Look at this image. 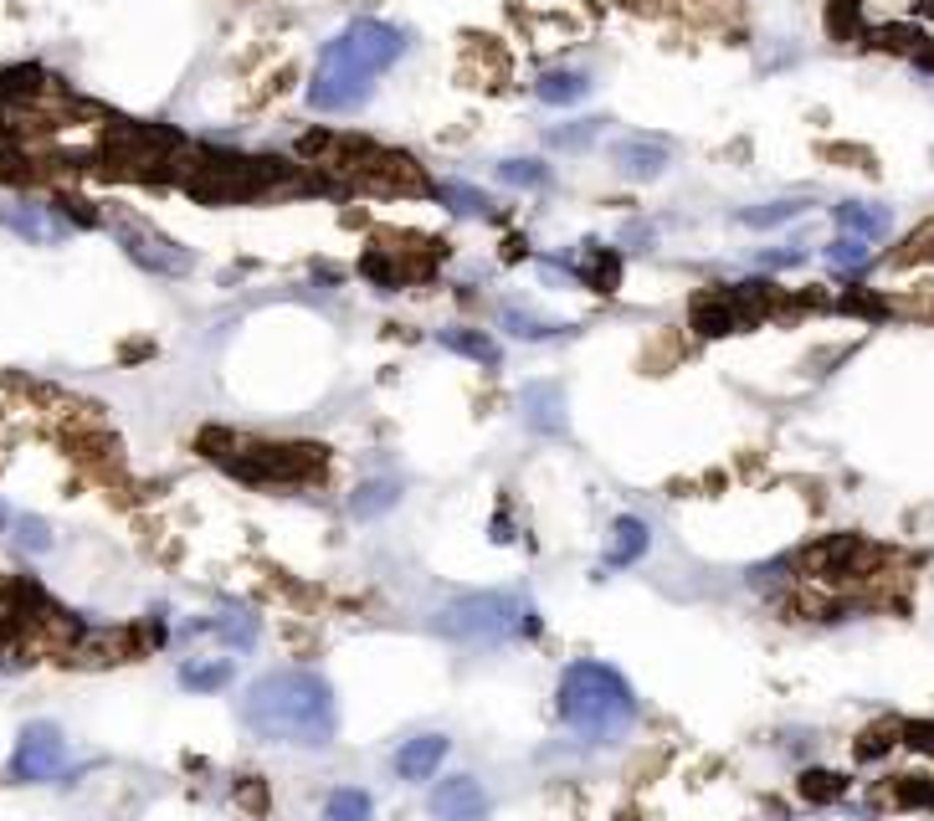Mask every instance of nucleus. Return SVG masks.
I'll use <instances>...</instances> for the list:
<instances>
[{
  "instance_id": "1",
  "label": "nucleus",
  "mask_w": 934,
  "mask_h": 821,
  "mask_svg": "<svg viewBox=\"0 0 934 821\" xmlns=\"http://www.w3.org/2000/svg\"><path fill=\"white\" fill-rule=\"evenodd\" d=\"M241 724L268 744L324 750V744H334V729H339V704H334L329 678H318L314 667H278L247 688Z\"/></svg>"
},
{
  "instance_id": "2",
  "label": "nucleus",
  "mask_w": 934,
  "mask_h": 821,
  "mask_svg": "<svg viewBox=\"0 0 934 821\" xmlns=\"http://www.w3.org/2000/svg\"><path fill=\"white\" fill-rule=\"evenodd\" d=\"M401 52H406V36L391 26V21H349L345 32L324 42L318 52V67H314V82H308V103L318 113H345L355 103L370 98L375 78H381L385 67L401 63Z\"/></svg>"
},
{
  "instance_id": "3",
  "label": "nucleus",
  "mask_w": 934,
  "mask_h": 821,
  "mask_svg": "<svg viewBox=\"0 0 934 821\" xmlns=\"http://www.w3.org/2000/svg\"><path fill=\"white\" fill-rule=\"evenodd\" d=\"M560 719L586 744H611L637 724V694L617 667L581 657L560 673Z\"/></svg>"
},
{
  "instance_id": "4",
  "label": "nucleus",
  "mask_w": 934,
  "mask_h": 821,
  "mask_svg": "<svg viewBox=\"0 0 934 821\" xmlns=\"http://www.w3.org/2000/svg\"><path fill=\"white\" fill-rule=\"evenodd\" d=\"M431 627L452 637V642H462V648H504V642L539 637V616L514 591H473V596L447 600Z\"/></svg>"
},
{
  "instance_id": "5",
  "label": "nucleus",
  "mask_w": 934,
  "mask_h": 821,
  "mask_svg": "<svg viewBox=\"0 0 934 821\" xmlns=\"http://www.w3.org/2000/svg\"><path fill=\"white\" fill-rule=\"evenodd\" d=\"M278 180L272 159H241V155H201L185 175V190L201 195V201H247V195H262V190Z\"/></svg>"
},
{
  "instance_id": "6",
  "label": "nucleus",
  "mask_w": 934,
  "mask_h": 821,
  "mask_svg": "<svg viewBox=\"0 0 934 821\" xmlns=\"http://www.w3.org/2000/svg\"><path fill=\"white\" fill-rule=\"evenodd\" d=\"M226 468L241 477V483H257V488H272V483H303L324 468L314 447H241L237 458H226Z\"/></svg>"
},
{
  "instance_id": "7",
  "label": "nucleus",
  "mask_w": 934,
  "mask_h": 821,
  "mask_svg": "<svg viewBox=\"0 0 934 821\" xmlns=\"http://www.w3.org/2000/svg\"><path fill=\"white\" fill-rule=\"evenodd\" d=\"M175 139L170 128H155V124H119L109 128V159L113 170L124 175H159L165 165H175Z\"/></svg>"
},
{
  "instance_id": "8",
  "label": "nucleus",
  "mask_w": 934,
  "mask_h": 821,
  "mask_svg": "<svg viewBox=\"0 0 934 821\" xmlns=\"http://www.w3.org/2000/svg\"><path fill=\"white\" fill-rule=\"evenodd\" d=\"M67 760V744H63V729L47 724V719H36V724L21 729L16 740V755H11V780L21 786H36V780H52V775L63 771Z\"/></svg>"
},
{
  "instance_id": "9",
  "label": "nucleus",
  "mask_w": 934,
  "mask_h": 821,
  "mask_svg": "<svg viewBox=\"0 0 934 821\" xmlns=\"http://www.w3.org/2000/svg\"><path fill=\"white\" fill-rule=\"evenodd\" d=\"M119 241H124V252L139 262V268L159 272V278H180V272L195 268V257L180 247V241L159 237V232H149V226L139 222H119Z\"/></svg>"
},
{
  "instance_id": "10",
  "label": "nucleus",
  "mask_w": 934,
  "mask_h": 821,
  "mask_svg": "<svg viewBox=\"0 0 934 821\" xmlns=\"http://www.w3.org/2000/svg\"><path fill=\"white\" fill-rule=\"evenodd\" d=\"M431 821H488V796L473 775H447L427 801Z\"/></svg>"
},
{
  "instance_id": "11",
  "label": "nucleus",
  "mask_w": 934,
  "mask_h": 821,
  "mask_svg": "<svg viewBox=\"0 0 934 821\" xmlns=\"http://www.w3.org/2000/svg\"><path fill=\"white\" fill-rule=\"evenodd\" d=\"M519 416L534 437H565V391L554 380H529L519 391Z\"/></svg>"
},
{
  "instance_id": "12",
  "label": "nucleus",
  "mask_w": 934,
  "mask_h": 821,
  "mask_svg": "<svg viewBox=\"0 0 934 821\" xmlns=\"http://www.w3.org/2000/svg\"><path fill=\"white\" fill-rule=\"evenodd\" d=\"M0 222L11 226L21 241H36V247H47V241H63L67 237V222H63V205H36V201H11L0 211Z\"/></svg>"
},
{
  "instance_id": "13",
  "label": "nucleus",
  "mask_w": 934,
  "mask_h": 821,
  "mask_svg": "<svg viewBox=\"0 0 934 821\" xmlns=\"http://www.w3.org/2000/svg\"><path fill=\"white\" fill-rule=\"evenodd\" d=\"M447 734H416V740H401L396 750V775L401 780H431V775L442 771L447 760Z\"/></svg>"
},
{
  "instance_id": "14",
  "label": "nucleus",
  "mask_w": 934,
  "mask_h": 821,
  "mask_svg": "<svg viewBox=\"0 0 934 821\" xmlns=\"http://www.w3.org/2000/svg\"><path fill=\"white\" fill-rule=\"evenodd\" d=\"M648 544H652V529L637 514H621L617 524H611V539H606V560H601V570H627V565H637L642 554H648Z\"/></svg>"
},
{
  "instance_id": "15",
  "label": "nucleus",
  "mask_w": 934,
  "mask_h": 821,
  "mask_svg": "<svg viewBox=\"0 0 934 821\" xmlns=\"http://www.w3.org/2000/svg\"><path fill=\"white\" fill-rule=\"evenodd\" d=\"M611 159L621 165V175H632V180H657L667 170V144L663 139H621L611 149Z\"/></svg>"
},
{
  "instance_id": "16",
  "label": "nucleus",
  "mask_w": 934,
  "mask_h": 821,
  "mask_svg": "<svg viewBox=\"0 0 934 821\" xmlns=\"http://www.w3.org/2000/svg\"><path fill=\"white\" fill-rule=\"evenodd\" d=\"M586 93H590V78L586 72H571V67H554V72H544V78L534 82V98L550 103V109H571V103H581Z\"/></svg>"
},
{
  "instance_id": "17",
  "label": "nucleus",
  "mask_w": 934,
  "mask_h": 821,
  "mask_svg": "<svg viewBox=\"0 0 934 821\" xmlns=\"http://www.w3.org/2000/svg\"><path fill=\"white\" fill-rule=\"evenodd\" d=\"M396 504H401V483H396V477H370V483L355 488L349 514H355V519H381V514H391Z\"/></svg>"
},
{
  "instance_id": "18",
  "label": "nucleus",
  "mask_w": 934,
  "mask_h": 821,
  "mask_svg": "<svg viewBox=\"0 0 934 821\" xmlns=\"http://www.w3.org/2000/svg\"><path fill=\"white\" fill-rule=\"evenodd\" d=\"M832 216H837V226L847 232V237H863V241L888 237V226H893V216H888V211H878V205H857V201L837 205Z\"/></svg>"
},
{
  "instance_id": "19",
  "label": "nucleus",
  "mask_w": 934,
  "mask_h": 821,
  "mask_svg": "<svg viewBox=\"0 0 934 821\" xmlns=\"http://www.w3.org/2000/svg\"><path fill=\"white\" fill-rule=\"evenodd\" d=\"M437 339H442V349H452V355H462L473 364H488V370H498V360H504V349L493 345L483 329H442Z\"/></svg>"
},
{
  "instance_id": "20",
  "label": "nucleus",
  "mask_w": 934,
  "mask_h": 821,
  "mask_svg": "<svg viewBox=\"0 0 934 821\" xmlns=\"http://www.w3.org/2000/svg\"><path fill=\"white\" fill-rule=\"evenodd\" d=\"M180 683L191 688V694H216L232 683V663L226 657H195V663L180 667Z\"/></svg>"
},
{
  "instance_id": "21",
  "label": "nucleus",
  "mask_w": 934,
  "mask_h": 821,
  "mask_svg": "<svg viewBox=\"0 0 934 821\" xmlns=\"http://www.w3.org/2000/svg\"><path fill=\"white\" fill-rule=\"evenodd\" d=\"M498 324H504L514 339H524V345H539V339H554V334H565V324H554V318H539L529 314V308H504L498 314Z\"/></svg>"
},
{
  "instance_id": "22",
  "label": "nucleus",
  "mask_w": 934,
  "mask_h": 821,
  "mask_svg": "<svg viewBox=\"0 0 934 821\" xmlns=\"http://www.w3.org/2000/svg\"><path fill=\"white\" fill-rule=\"evenodd\" d=\"M801 211H807V201H770V205H750V211H740L734 222H740V226H755V232H770V226L796 222Z\"/></svg>"
},
{
  "instance_id": "23",
  "label": "nucleus",
  "mask_w": 934,
  "mask_h": 821,
  "mask_svg": "<svg viewBox=\"0 0 934 821\" xmlns=\"http://www.w3.org/2000/svg\"><path fill=\"white\" fill-rule=\"evenodd\" d=\"M437 201H447L458 216H488L493 211L488 195H483L477 185H462V180H442V185H437Z\"/></svg>"
},
{
  "instance_id": "24",
  "label": "nucleus",
  "mask_w": 934,
  "mask_h": 821,
  "mask_svg": "<svg viewBox=\"0 0 934 821\" xmlns=\"http://www.w3.org/2000/svg\"><path fill=\"white\" fill-rule=\"evenodd\" d=\"M498 180H504V185H519V190H544L550 185V165H539V159H504V165H498Z\"/></svg>"
},
{
  "instance_id": "25",
  "label": "nucleus",
  "mask_w": 934,
  "mask_h": 821,
  "mask_svg": "<svg viewBox=\"0 0 934 821\" xmlns=\"http://www.w3.org/2000/svg\"><path fill=\"white\" fill-rule=\"evenodd\" d=\"M868 241L863 237H847V232H842L837 241H832V247H826V262H832V268L837 272H863L868 268Z\"/></svg>"
},
{
  "instance_id": "26",
  "label": "nucleus",
  "mask_w": 934,
  "mask_h": 821,
  "mask_svg": "<svg viewBox=\"0 0 934 821\" xmlns=\"http://www.w3.org/2000/svg\"><path fill=\"white\" fill-rule=\"evenodd\" d=\"M842 790H847V780H842V775H832V771H807V775H801V796H807V801H817V806L837 801Z\"/></svg>"
},
{
  "instance_id": "27",
  "label": "nucleus",
  "mask_w": 934,
  "mask_h": 821,
  "mask_svg": "<svg viewBox=\"0 0 934 821\" xmlns=\"http://www.w3.org/2000/svg\"><path fill=\"white\" fill-rule=\"evenodd\" d=\"M596 134H601V119H581L571 128H550V144L554 149H586Z\"/></svg>"
},
{
  "instance_id": "28",
  "label": "nucleus",
  "mask_w": 934,
  "mask_h": 821,
  "mask_svg": "<svg viewBox=\"0 0 934 821\" xmlns=\"http://www.w3.org/2000/svg\"><path fill=\"white\" fill-rule=\"evenodd\" d=\"M893 801L899 806H934V786L924 775H903L899 786H893Z\"/></svg>"
},
{
  "instance_id": "29",
  "label": "nucleus",
  "mask_w": 934,
  "mask_h": 821,
  "mask_svg": "<svg viewBox=\"0 0 934 821\" xmlns=\"http://www.w3.org/2000/svg\"><path fill=\"white\" fill-rule=\"evenodd\" d=\"M888 734H899V729H893V724H884V729H868V734L857 740V760H878V755H884L888 744H893V740H888Z\"/></svg>"
},
{
  "instance_id": "30",
  "label": "nucleus",
  "mask_w": 934,
  "mask_h": 821,
  "mask_svg": "<svg viewBox=\"0 0 934 821\" xmlns=\"http://www.w3.org/2000/svg\"><path fill=\"white\" fill-rule=\"evenodd\" d=\"M16 529H21V544H26V550H47V544H52V535H47V524H42V519H21Z\"/></svg>"
},
{
  "instance_id": "31",
  "label": "nucleus",
  "mask_w": 934,
  "mask_h": 821,
  "mask_svg": "<svg viewBox=\"0 0 934 821\" xmlns=\"http://www.w3.org/2000/svg\"><path fill=\"white\" fill-rule=\"evenodd\" d=\"M324 821H345V817H329V811H324Z\"/></svg>"
}]
</instances>
